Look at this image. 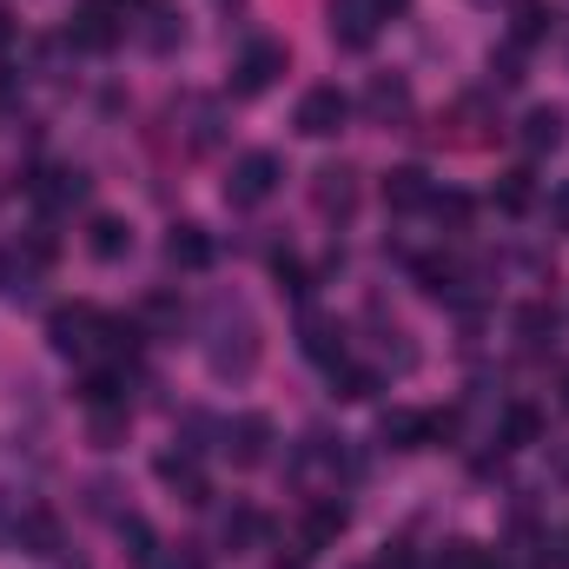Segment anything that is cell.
Segmentation results:
<instances>
[{
	"label": "cell",
	"instance_id": "6da1fadb",
	"mask_svg": "<svg viewBox=\"0 0 569 569\" xmlns=\"http://www.w3.org/2000/svg\"><path fill=\"white\" fill-rule=\"evenodd\" d=\"M199 338H206V365H212V378H252L259 371V318H252V305L246 298H232V291H219L212 305H206V325H199Z\"/></svg>",
	"mask_w": 569,
	"mask_h": 569
},
{
	"label": "cell",
	"instance_id": "7a4b0ae2",
	"mask_svg": "<svg viewBox=\"0 0 569 569\" xmlns=\"http://www.w3.org/2000/svg\"><path fill=\"white\" fill-rule=\"evenodd\" d=\"M47 345H53L60 358H93V351L107 345V311H93V305H60V311L47 318Z\"/></svg>",
	"mask_w": 569,
	"mask_h": 569
},
{
	"label": "cell",
	"instance_id": "3957f363",
	"mask_svg": "<svg viewBox=\"0 0 569 569\" xmlns=\"http://www.w3.org/2000/svg\"><path fill=\"white\" fill-rule=\"evenodd\" d=\"M120 33H127V7H120V0H80V7H73V27H67V47H80V53H113Z\"/></svg>",
	"mask_w": 569,
	"mask_h": 569
},
{
	"label": "cell",
	"instance_id": "277c9868",
	"mask_svg": "<svg viewBox=\"0 0 569 569\" xmlns=\"http://www.w3.org/2000/svg\"><path fill=\"white\" fill-rule=\"evenodd\" d=\"M279 179H284L279 152H266V146H259V152H239V159H232V179H226V199H232V206H266V199L279 192Z\"/></svg>",
	"mask_w": 569,
	"mask_h": 569
},
{
	"label": "cell",
	"instance_id": "5b68a950",
	"mask_svg": "<svg viewBox=\"0 0 569 569\" xmlns=\"http://www.w3.org/2000/svg\"><path fill=\"white\" fill-rule=\"evenodd\" d=\"M272 437H279V430H272L266 411H239L232 425L219 430V450L232 457V470H259V463L272 457Z\"/></svg>",
	"mask_w": 569,
	"mask_h": 569
},
{
	"label": "cell",
	"instance_id": "8992f818",
	"mask_svg": "<svg viewBox=\"0 0 569 569\" xmlns=\"http://www.w3.org/2000/svg\"><path fill=\"white\" fill-rule=\"evenodd\" d=\"M284 60H291L284 40H252V47L232 60V93H239V100H259V93L284 73Z\"/></svg>",
	"mask_w": 569,
	"mask_h": 569
},
{
	"label": "cell",
	"instance_id": "52a82bcc",
	"mask_svg": "<svg viewBox=\"0 0 569 569\" xmlns=\"http://www.w3.org/2000/svg\"><path fill=\"white\" fill-rule=\"evenodd\" d=\"M152 477L166 483V490H179V503H212V483H206V470H199V450L192 443H179V450H159L152 457Z\"/></svg>",
	"mask_w": 569,
	"mask_h": 569
},
{
	"label": "cell",
	"instance_id": "ba28073f",
	"mask_svg": "<svg viewBox=\"0 0 569 569\" xmlns=\"http://www.w3.org/2000/svg\"><path fill=\"white\" fill-rule=\"evenodd\" d=\"M345 120H351V100H345L338 87H311V93L298 100V113H291V127H298L305 140H331Z\"/></svg>",
	"mask_w": 569,
	"mask_h": 569
},
{
	"label": "cell",
	"instance_id": "9c48e42d",
	"mask_svg": "<svg viewBox=\"0 0 569 569\" xmlns=\"http://www.w3.org/2000/svg\"><path fill=\"white\" fill-rule=\"evenodd\" d=\"M325 27H331V40H338L345 53H365V47L378 40L385 20H378L371 0H331V7H325Z\"/></svg>",
	"mask_w": 569,
	"mask_h": 569
},
{
	"label": "cell",
	"instance_id": "30bf717a",
	"mask_svg": "<svg viewBox=\"0 0 569 569\" xmlns=\"http://www.w3.org/2000/svg\"><path fill=\"white\" fill-rule=\"evenodd\" d=\"M27 192H33L40 212H67V206L87 199V172H80V166H40V172L27 179Z\"/></svg>",
	"mask_w": 569,
	"mask_h": 569
},
{
	"label": "cell",
	"instance_id": "8fae6325",
	"mask_svg": "<svg viewBox=\"0 0 569 569\" xmlns=\"http://www.w3.org/2000/svg\"><path fill=\"white\" fill-rule=\"evenodd\" d=\"M345 530H351V503H345V497H318V503L305 510V523H298V543H305V550H331Z\"/></svg>",
	"mask_w": 569,
	"mask_h": 569
},
{
	"label": "cell",
	"instance_id": "7c38bea8",
	"mask_svg": "<svg viewBox=\"0 0 569 569\" xmlns=\"http://www.w3.org/2000/svg\"><path fill=\"white\" fill-rule=\"evenodd\" d=\"M365 113H371V127H405V120H411V80L378 73V80L365 87Z\"/></svg>",
	"mask_w": 569,
	"mask_h": 569
},
{
	"label": "cell",
	"instance_id": "4fadbf2b",
	"mask_svg": "<svg viewBox=\"0 0 569 569\" xmlns=\"http://www.w3.org/2000/svg\"><path fill=\"white\" fill-rule=\"evenodd\" d=\"M311 199H318L325 219H351V212H358V172H351V166H318Z\"/></svg>",
	"mask_w": 569,
	"mask_h": 569
},
{
	"label": "cell",
	"instance_id": "5bb4252c",
	"mask_svg": "<svg viewBox=\"0 0 569 569\" xmlns=\"http://www.w3.org/2000/svg\"><path fill=\"white\" fill-rule=\"evenodd\" d=\"M166 259H172L179 272H206V266L219 259V246H212V232H206V226H192V219H179V226L166 232Z\"/></svg>",
	"mask_w": 569,
	"mask_h": 569
},
{
	"label": "cell",
	"instance_id": "9a60e30c",
	"mask_svg": "<svg viewBox=\"0 0 569 569\" xmlns=\"http://www.w3.org/2000/svg\"><path fill=\"white\" fill-rule=\"evenodd\" d=\"M430 199H437V186H430L425 166H391L385 172V206L391 212H430Z\"/></svg>",
	"mask_w": 569,
	"mask_h": 569
},
{
	"label": "cell",
	"instance_id": "2e32d148",
	"mask_svg": "<svg viewBox=\"0 0 569 569\" xmlns=\"http://www.w3.org/2000/svg\"><path fill=\"white\" fill-rule=\"evenodd\" d=\"M13 550L20 557H53L60 550V517L53 510H20L13 517Z\"/></svg>",
	"mask_w": 569,
	"mask_h": 569
},
{
	"label": "cell",
	"instance_id": "e0dca14e",
	"mask_svg": "<svg viewBox=\"0 0 569 569\" xmlns=\"http://www.w3.org/2000/svg\"><path fill=\"white\" fill-rule=\"evenodd\" d=\"M219 537H226V550H266L272 543V517L252 510V503H232L226 523H219Z\"/></svg>",
	"mask_w": 569,
	"mask_h": 569
},
{
	"label": "cell",
	"instance_id": "ac0fdd59",
	"mask_svg": "<svg viewBox=\"0 0 569 569\" xmlns=\"http://www.w3.org/2000/svg\"><path fill=\"white\" fill-rule=\"evenodd\" d=\"M87 252H93L100 266H120V259L133 252V226L113 219V212H93V226H87Z\"/></svg>",
	"mask_w": 569,
	"mask_h": 569
},
{
	"label": "cell",
	"instance_id": "d6986e66",
	"mask_svg": "<svg viewBox=\"0 0 569 569\" xmlns=\"http://www.w3.org/2000/svg\"><path fill=\"white\" fill-rule=\"evenodd\" d=\"M378 437L391 450H430V411H385L378 418Z\"/></svg>",
	"mask_w": 569,
	"mask_h": 569
},
{
	"label": "cell",
	"instance_id": "ffe728a7",
	"mask_svg": "<svg viewBox=\"0 0 569 569\" xmlns=\"http://www.w3.org/2000/svg\"><path fill=\"white\" fill-rule=\"evenodd\" d=\"M563 140H569L563 107H530V113H523V146H530V152H557Z\"/></svg>",
	"mask_w": 569,
	"mask_h": 569
},
{
	"label": "cell",
	"instance_id": "44dd1931",
	"mask_svg": "<svg viewBox=\"0 0 569 569\" xmlns=\"http://www.w3.org/2000/svg\"><path fill=\"white\" fill-rule=\"evenodd\" d=\"M305 358L325 365V371H338L345 365V331L331 318H305Z\"/></svg>",
	"mask_w": 569,
	"mask_h": 569
},
{
	"label": "cell",
	"instance_id": "7402d4cb",
	"mask_svg": "<svg viewBox=\"0 0 569 569\" xmlns=\"http://www.w3.org/2000/svg\"><path fill=\"white\" fill-rule=\"evenodd\" d=\"M537 437H543L537 405H510V411H503V425H497V450H530Z\"/></svg>",
	"mask_w": 569,
	"mask_h": 569
},
{
	"label": "cell",
	"instance_id": "603a6c76",
	"mask_svg": "<svg viewBox=\"0 0 569 569\" xmlns=\"http://www.w3.org/2000/svg\"><path fill=\"white\" fill-rule=\"evenodd\" d=\"M140 40H146V53H172V47L186 40V13H179V7H152L146 27H140Z\"/></svg>",
	"mask_w": 569,
	"mask_h": 569
},
{
	"label": "cell",
	"instance_id": "cb8c5ba5",
	"mask_svg": "<svg viewBox=\"0 0 569 569\" xmlns=\"http://www.w3.org/2000/svg\"><path fill=\"white\" fill-rule=\"evenodd\" d=\"M537 206V172L530 166H517V172H503L497 179V212H510V219H523Z\"/></svg>",
	"mask_w": 569,
	"mask_h": 569
},
{
	"label": "cell",
	"instance_id": "d4e9b609",
	"mask_svg": "<svg viewBox=\"0 0 569 569\" xmlns=\"http://www.w3.org/2000/svg\"><path fill=\"white\" fill-rule=\"evenodd\" d=\"M80 405H87V411H100V405H127V371H120V365H100V371H87V385H80Z\"/></svg>",
	"mask_w": 569,
	"mask_h": 569
},
{
	"label": "cell",
	"instance_id": "484cf974",
	"mask_svg": "<svg viewBox=\"0 0 569 569\" xmlns=\"http://www.w3.org/2000/svg\"><path fill=\"white\" fill-rule=\"evenodd\" d=\"M550 27H557V13H550L543 0H517V20H510V40H517V47L550 40Z\"/></svg>",
	"mask_w": 569,
	"mask_h": 569
},
{
	"label": "cell",
	"instance_id": "4316f807",
	"mask_svg": "<svg viewBox=\"0 0 569 569\" xmlns=\"http://www.w3.org/2000/svg\"><path fill=\"white\" fill-rule=\"evenodd\" d=\"M331 391H338L345 405H365V398H378V371H365V365L345 358V365L331 371Z\"/></svg>",
	"mask_w": 569,
	"mask_h": 569
},
{
	"label": "cell",
	"instance_id": "83f0119b",
	"mask_svg": "<svg viewBox=\"0 0 569 569\" xmlns=\"http://www.w3.org/2000/svg\"><path fill=\"white\" fill-rule=\"evenodd\" d=\"M517 331H523L530 351H543V345L557 338V305H523V311H517Z\"/></svg>",
	"mask_w": 569,
	"mask_h": 569
},
{
	"label": "cell",
	"instance_id": "f1b7e54d",
	"mask_svg": "<svg viewBox=\"0 0 569 569\" xmlns=\"http://www.w3.org/2000/svg\"><path fill=\"white\" fill-rule=\"evenodd\" d=\"M127 425H133V418H127V405H100V411H87V437H93L100 450H113V443L127 437Z\"/></svg>",
	"mask_w": 569,
	"mask_h": 569
},
{
	"label": "cell",
	"instance_id": "f546056e",
	"mask_svg": "<svg viewBox=\"0 0 569 569\" xmlns=\"http://www.w3.org/2000/svg\"><path fill=\"white\" fill-rule=\"evenodd\" d=\"M186 120H192V152L219 146V107L212 100H186Z\"/></svg>",
	"mask_w": 569,
	"mask_h": 569
},
{
	"label": "cell",
	"instance_id": "4dcf8cb0",
	"mask_svg": "<svg viewBox=\"0 0 569 569\" xmlns=\"http://www.w3.org/2000/svg\"><path fill=\"white\" fill-rule=\"evenodd\" d=\"M430 569H503V563H497L490 550H477V543H463V537H457V543H443V550H437V563H430Z\"/></svg>",
	"mask_w": 569,
	"mask_h": 569
},
{
	"label": "cell",
	"instance_id": "1f68e13d",
	"mask_svg": "<svg viewBox=\"0 0 569 569\" xmlns=\"http://www.w3.org/2000/svg\"><path fill=\"white\" fill-rule=\"evenodd\" d=\"M120 543H127V557H133V563H152V550H159V537H152V523H146V517H120Z\"/></svg>",
	"mask_w": 569,
	"mask_h": 569
},
{
	"label": "cell",
	"instance_id": "d6a6232c",
	"mask_svg": "<svg viewBox=\"0 0 569 569\" xmlns=\"http://www.w3.org/2000/svg\"><path fill=\"white\" fill-rule=\"evenodd\" d=\"M146 325H159V331H179V325H186V305H179L172 291H152V298H146Z\"/></svg>",
	"mask_w": 569,
	"mask_h": 569
},
{
	"label": "cell",
	"instance_id": "836d02e7",
	"mask_svg": "<svg viewBox=\"0 0 569 569\" xmlns=\"http://www.w3.org/2000/svg\"><path fill=\"white\" fill-rule=\"evenodd\" d=\"M272 279H279L291 298H311V272L298 266V252H279V259H272Z\"/></svg>",
	"mask_w": 569,
	"mask_h": 569
},
{
	"label": "cell",
	"instance_id": "e575fe53",
	"mask_svg": "<svg viewBox=\"0 0 569 569\" xmlns=\"http://www.w3.org/2000/svg\"><path fill=\"white\" fill-rule=\"evenodd\" d=\"M146 569H206V550H192V543L166 550V543H159V550H152V563H146Z\"/></svg>",
	"mask_w": 569,
	"mask_h": 569
},
{
	"label": "cell",
	"instance_id": "d590c367",
	"mask_svg": "<svg viewBox=\"0 0 569 569\" xmlns=\"http://www.w3.org/2000/svg\"><path fill=\"white\" fill-rule=\"evenodd\" d=\"M430 212H437V219H450V226H463V219H470V199H463V192H437V199H430Z\"/></svg>",
	"mask_w": 569,
	"mask_h": 569
},
{
	"label": "cell",
	"instance_id": "8d00e7d4",
	"mask_svg": "<svg viewBox=\"0 0 569 569\" xmlns=\"http://www.w3.org/2000/svg\"><path fill=\"white\" fill-rule=\"evenodd\" d=\"M490 73H497V87H517V80H523V53H517V47H510V53H497V60H490Z\"/></svg>",
	"mask_w": 569,
	"mask_h": 569
},
{
	"label": "cell",
	"instance_id": "74e56055",
	"mask_svg": "<svg viewBox=\"0 0 569 569\" xmlns=\"http://www.w3.org/2000/svg\"><path fill=\"white\" fill-rule=\"evenodd\" d=\"M378 569H418V550H411V543H385Z\"/></svg>",
	"mask_w": 569,
	"mask_h": 569
},
{
	"label": "cell",
	"instance_id": "f35d334b",
	"mask_svg": "<svg viewBox=\"0 0 569 569\" xmlns=\"http://www.w3.org/2000/svg\"><path fill=\"white\" fill-rule=\"evenodd\" d=\"M550 226H557V232L569 239V179L557 186V192H550Z\"/></svg>",
	"mask_w": 569,
	"mask_h": 569
},
{
	"label": "cell",
	"instance_id": "ab89813d",
	"mask_svg": "<svg viewBox=\"0 0 569 569\" xmlns=\"http://www.w3.org/2000/svg\"><path fill=\"white\" fill-rule=\"evenodd\" d=\"M13 517H20V510H13V497H7V490H0V550H7V543H13Z\"/></svg>",
	"mask_w": 569,
	"mask_h": 569
},
{
	"label": "cell",
	"instance_id": "60d3db41",
	"mask_svg": "<svg viewBox=\"0 0 569 569\" xmlns=\"http://www.w3.org/2000/svg\"><path fill=\"white\" fill-rule=\"evenodd\" d=\"M371 7H378V20H391V13H405L411 0H371Z\"/></svg>",
	"mask_w": 569,
	"mask_h": 569
},
{
	"label": "cell",
	"instance_id": "b9f144b4",
	"mask_svg": "<svg viewBox=\"0 0 569 569\" xmlns=\"http://www.w3.org/2000/svg\"><path fill=\"white\" fill-rule=\"evenodd\" d=\"M7 33H13V20H7V13H0V40H7Z\"/></svg>",
	"mask_w": 569,
	"mask_h": 569
},
{
	"label": "cell",
	"instance_id": "7bdbcfd3",
	"mask_svg": "<svg viewBox=\"0 0 569 569\" xmlns=\"http://www.w3.org/2000/svg\"><path fill=\"white\" fill-rule=\"evenodd\" d=\"M563 405H569V371H563Z\"/></svg>",
	"mask_w": 569,
	"mask_h": 569
},
{
	"label": "cell",
	"instance_id": "ee69618b",
	"mask_svg": "<svg viewBox=\"0 0 569 569\" xmlns=\"http://www.w3.org/2000/svg\"><path fill=\"white\" fill-rule=\"evenodd\" d=\"M279 569H305V563H279Z\"/></svg>",
	"mask_w": 569,
	"mask_h": 569
},
{
	"label": "cell",
	"instance_id": "f6af8a7d",
	"mask_svg": "<svg viewBox=\"0 0 569 569\" xmlns=\"http://www.w3.org/2000/svg\"><path fill=\"white\" fill-rule=\"evenodd\" d=\"M477 7H490V0H477Z\"/></svg>",
	"mask_w": 569,
	"mask_h": 569
},
{
	"label": "cell",
	"instance_id": "bcb514c9",
	"mask_svg": "<svg viewBox=\"0 0 569 569\" xmlns=\"http://www.w3.org/2000/svg\"><path fill=\"white\" fill-rule=\"evenodd\" d=\"M563 550H569V537H563Z\"/></svg>",
	"mask_w": 569,
	"mask_h": 569
},
{
	"label": "cell",
	"instance_id": "7dc6e473",
	"mask_svg": "<svg viewBox=\"0 0 569 569\" xmlns=\"http://www.w3.org/2000/svg\"><path fill=\"white\" fill-rule=\"evenodd\" d=\"M120 7H127V0H120Z\"/></svg>",
	"mask_w": 569,
	"mask_h": 569
}]
</instances>
